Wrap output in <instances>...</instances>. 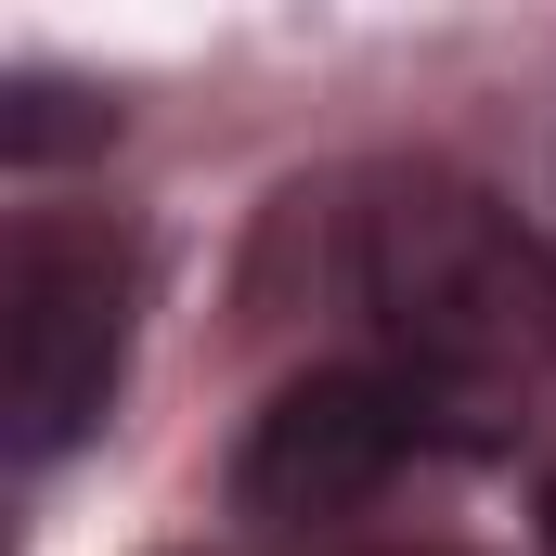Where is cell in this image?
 Returning a JSON list of instances; mask_svg holds the SVG:
<instances>
[{"mask_svg": "<svg viewBox=\"0 0 556 556\" xmlns=\"http://www.w3.org/2000/svg\"><path fill=\"white\" fill-rule=\"evenodd\" d=\"M544 531H556V505H544Z\"/></svg>", "mask_w": 556, "mask_h": 556, "instance_id": "277c9868", "label": "cell"}, {"mask_svg": "<svg viewBox=\"0 0 556 556\" xmlns=\"http://www.w3.org/2000/svg\"><path fill=\"white\" fill-rule=\"evenodd\" d=\"M427 427H440V402H427L402 363L298 376L273 415L247 427L233 492H247V518H350V505H376V492L427 453Z\"/></svg>", "mask_w": 556, "mask_h": 556, "instance_id": "3957f363", "label": "cell"}, {"mask_svg": "<svg viewBox=\"0 0 556 556\" xmlns=\"http://www.w3.org/2000/svg\"><path fill=\"white\" fill-rule=\"evenodd\" d=\"M350 298L389 324L402 376L427 402L505 389L556 350V285L544 260L466 194V181H389L350 233Z\"/></svg>", "mask_w": 556, "mask_h": 556, "instance_id": "6da1fadb", "label": "cell"}, {"mask_svg": "<svg viewBox=\"0 0 556 556\" xmlns=\"http://www.w3.org/2000/svg\"><path fill=\"white\" fill-rule=\"evenodd\" d=\"M130 298H142L130 233H104V220H13V247H0V415H13L26 466L78 453L104 427L117 363H130Z\"/></svg>", "mask_w": 556, "mask_h": 556, "instance_id": "7a4b0ae2", "label": "cell"}]
</instances>
